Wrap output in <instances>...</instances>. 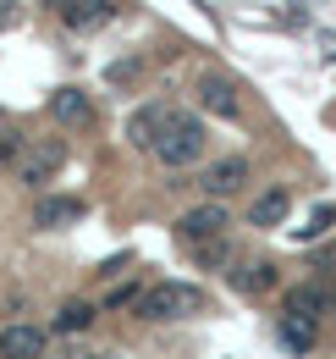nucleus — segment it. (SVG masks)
<instances>
[{"label": "nucleus", "instance_id": "f03ea898", "mask_svg": "<svg viewBox=\"0 0 336 359\" xmlns=\"http://www.w3.org/2000/svg\"><path fill=\"white\" fill-rule=\"evenodd\" d=\"M132 310H138V320H188V315L204 310V293L193 282H155L138 293Z\"/></svg>", "mask_w": 336, "mask_h": 359}, {"label": "nucleus", "instance_id": "dca6fc26", "mask_svg": "<svg viewBox=\"0 0 336 359\" xmlns=\"http://www.w3.org/2000/svg\"><path fill=\"white\" fill-rule=\"evenodd\" d=\"M88 326H94V304H83V299H66V304L55 310V332H61V337L88 332Z\"/></svg>", "mask_w": 336, "mask_h": 359}, {"label": "nucleus", "instance_id": "423d86ee", "mask_svg": "<svg viewBox=\"0 0 336 359\" xmlns=\"http://www.w3.org/2000/svg\"><path fill=\"white\" fill-rule=\"evenodd\" d=\"M199 105H204L210 116H226V122L243 116V94H237L232 78H220V72H204V78H199Z\"/></svg>", "mask_w": 336, "mask_h": 359}, {"label": "nucleus", "instance_id": "6ab92c4d", "mask_svg": "<svg viewBox=\"0 0 336 359\" xmlns=\"http://www.w3.org/2000/svg\"><path fill=\"white\" fill-rule=\"evenodd\" d=\"M138 293H144V287H116V293L105 299V310H122V304H138Z\"/></svg>", "mask_w": 336, "mask_h": 359}, {"label": "nucleus", "instance_id": "9b49d317", "mask_svg": "<svg viewBox=\"0 0 336 359\" xmlns=\"http://www.w3.org/2000/svg\"><path fill=\"white\" fill-rule=\"evenodd\" d=\"M39 354H44V332L39 326H22V320H17V326L0 332V359H39Z\"/></svg>", "mask_w": 336, "mask_h": 359}, {"label": "nucleus", "instance_id": "4468645a", "mask_svg": "<svg viewBox=\"0 0 336 359\" xmlns=\"http://www.w3.org/2000/svg\"><path fill=\"white\" fill-rule=\"evenodd\" d=\"M276 337H281V348H293V354H309V348H314V337H320V326H314V320H303V315H281Z\"/></svg>", "mask_w": 336, "mask_h": 359}, {"label": "nucleus", "instance_id": "5701e85b", "mask_svg": "<svg viewBox=\"0 0 336 359\" xmlns=\"http://www.w3.org/2000/svg\"><path fill=\"white\" fill-rule=\"evenodd\" d=\"M50 6H72V0H50Z\"/></svg>", "mask_w": 336, "mask_h": 359}, {"label": "nucleus", "instance_id": "39448f33", "mask_svg": "<svg viewBox=\"0 0 336 359\" xmlns=\"http://www.w3.org/2000/svg\"><path fill=\"white\" fill-rule=\"evenodd\" d=\"M287 315H303V320H331L336 315V287L331 282H298L293 293H287Z\"/></svg>", "mask_w": 336, "mask_h": 359}, {"label": "nucleus", "instance_id": "f3484780", "mask_svg": "<svg viewBox=\"0 0 336 359\" xmlns=\"http://www.w3.org/2000/svg\"><path fill=\"white\" fill-rule=\"evenodd\" d=\"M331 226H336V205H320V210L309 216V226H293V238H298V243H314V238L331 232Z\"/></svg>", "mask_w": 336, "mask_h": 359}, {"label": "nucleus", "instance_id": "0eeeda50", "mask_svg": "<svg viewBox=\"0 0 336 359\" xmlns=\"http://www.w3.org/2000/svg\"><path fill=\"white\" fill-rule=\"evenodd\" d=\"M243 182H248V161H243V155H226V161H210V166H204L199 188L220 205V199H226V194H237Z\"/></svg>", "mask_w": 336, "mask_h": 359}, {"label": "nucleus", "instance_id": "1a4fd4ad", "mask_svg": "<svg viewBox=\"0 0 336 359\" xmlns=\"http://www.w3.org/2000/svg\"><path fill=\"white\" fill-rule=\"evenodd\" d=\"M61 17H66L72 34H94L116 17V0H72V6H61Z\"/></svg>", "mask_w": 336, "mask_h": 359}, {"label": "nucleus", "instance_id": "a211bd4d", "mask_svg": "<svg viewBox=\"0 0 336 359\" xmlns=\"http://www.w3.org/2000/svg\"><path fill=\"white\" fill-rule=\"evenodd\" d=\"M22 144H28L22 133H11V128H0V166H17V155H22Z\"/></svg>", "mask_w": 336, "mask_h": 359}, {"label": "nucleus", "instance_id": "7ed1b4c3", "mask_svg": "<svg viewBox=\"0 0 336 359\" xmlns=\"http://www.w3.org/2000/svg\"><path fill=\"white\" fill-rule=\"evenodd\" d=\"M61 166H66V144H61V138H34V144H22V155H17V182L44 188Z\"/></svg>", "mask_w": 336, "mask_h": 359}, {"label": "nucleus", "instance_id": "aec40b11", "mask_svg": "<svg viewBox=\"0 0 336 359\" xmlns=\"http://www.w3.org/2000/svg\"><path fill=\"white\" fill-rule=\"evenodd\" d=\"M132 72H138V61H116V67H111V83H122V78H132Z\"/></svg>", "mask_w": 336, "mask_h": 359}, {"label": "nucleus", "instance_id": "f257e3e1", "mask_svg": "<svg viewBox=\"0 0 336 359\" xmlns=\"http://www.w3.org/2000/svg\"><path fill=\"white\" fill-rule=\"evenodd\" d=\"M204 149H210V133H204V122H199V116H188V111H171L166 128H160V138H155V155H160V166L182 172V166L204 161Z\"/></svg>", "mask_w": 336, "mask_h": 359}, {"label": "nucleus", "instance_id": "ddd939ff", "mask_svg": "<svg viewBox=\"0 0 336 359\" xmlns=\"http://www.w3.org/2000/svg\"><path fill=\"white\" fill-rule=\"evenodd\" d=\"M171 105H144V111H132V122H127V138L138 144V149H155V138H160V128H166Z\"/></svg>", "mask_w": 336, "mask_h": 359}, {"label": "nucleus", "instance_id": "9d476101", "mask_svg": "<svg viewBox=\"0 0 336 359\" xmlns=\"http://www.w3.org/2000/svg\"><path fill=\"white\" fill-rule=\"evenodd\" d=\"M50 116L66 122V128H88V122H94V105H88L83 89H55L50 94Z\"/></svg>", "mask_w": 336, "mask_h": 359}, {"label": "nucleus", "instance_id": "20e7f679", "mask_svg": "<svg viewBox=\"0 0 336 359\" xmlns=\"http://www.w3.org/2000/svg\"><path fill=\"white\" fill-rule=\"evenodd\" d=\"M226 226H232L226 205L204 199V205H193V210H188V216L176 222V238H182L188 249H204V243H220V238H226Z\"/></svg>", "mask_w": 336, "mask_h": 359}, {"label": "nucleus", "instance_id": "6e6552de", "mask_svg": "<svg viewBox=\"0 0 336 359\" xmlns=\"http://www.w3.org/2000/svg\"><path fill=\"white\" fill-rule=\"evenodd\" d=\"M83 199H72V194H44L39 205H34V226H44V232H61V226L83 222Z\"/></svg>", "mask_w": 336, "mask_h": 359}, {"label": "nucleus", "instance_id": "2eb2a0df", "mask_svg": "<svg viewBox=\"0 0 336 359\" xmlns=\"http://www.w3.org/2000/svg\"><path fill=\"white\" fill-rule=\"evenodd\" d=\"M232 287H237V293H270V287H276V266H270V260H248V266L232 271Z\"/></svg>", "mask_w": 336, "mask_h": 359}, {"label": "nucleus", "instance_id": "f8f14e48", "mask_svg": "<svg viewBox=\"0 0 336 359\" xmlns=\"http://www.w3.org/2000/svg\"><path fill=\"white\" fill-rule=\"evenodd\" d=\"M287 210H293V194H287V188H265L248 205V226H281Z\"/></svg>", "mask_w": 336, "mask_h": 359}, {"label": "nucleus", "instance_id": "412c9836", "mask_svg": "<svg viewBox=\"0 0 336 359\" xmlns=\"http://www.w3.org/2000/svg\"><path fill=\"white\" fill-rule=\"evenodd\" d=\"M17 22V0H0V28H11Z\"/></svg>", "mask_w": 336, "mask_h": 359}, {"label": "nucleus", "instance_id": "4be33fe9", "mask_svg": "<svg viewBox=\"0 0 336 359\" xmlns=\"http://www.w3.org/2000/svg\"><path fill=\"white\" fill-rule=\"evenodd\" d=\"M88 359H116V354H88Z\"/></svg>", "mask_w": 336, "mask_h": 359}]
</instances>
